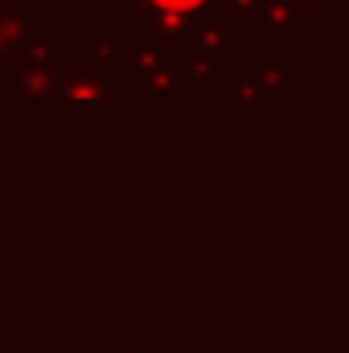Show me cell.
<instances>
[{"mask_svg":"<svg viewBox=\"0 0 349 353\" xmlns=\"http://www.w3.org/2000/svg\"><path fill=\"white\" fill-rule=\"evenodd\" d=\"M152 8H161V12H193L201 0H148Z\"/></svg>","mask_w":349,"mask_h":353,"instance_id":"1","label":"cell"}]
</instances>
